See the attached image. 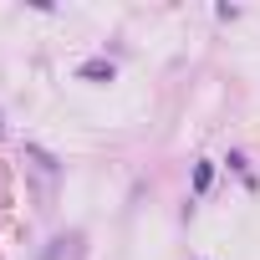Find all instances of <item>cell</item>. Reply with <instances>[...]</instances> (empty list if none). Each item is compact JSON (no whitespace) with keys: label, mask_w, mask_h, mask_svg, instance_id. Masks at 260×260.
<instances>
[{"label":"cell","mask_w":260,"mask_h":260,"mask_svg":"<svg viewBox=\"0 0 260 260\" xmlns=\"http://www.w3.org/2000/svg\"><path fill=\"white\" fill-rule=\"evenodd\" d=\"M209 179H214V169H209V164H199V169H194V194H204V189H209Z\"/></svg>","instance_id":"6da1fadb"}]
</instances>
